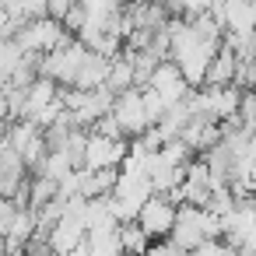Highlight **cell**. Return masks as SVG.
Listing matches in <instances>:
<instances>
[{"label": "cell", "mask_w": 256, "mask_h": 256, "mask_svg": "<svg viewBox=\"0 0 256 256\" xmlns=\"http://www.w3.org/2000/svg\"><path fill=\"white\" fill-rule=\"evenodd\" d=\"M214 235H221V214H214L207 204H179L172 238H176L186 252L196 249L204 238H214Z\"/></svg>", "instance_id": "obj_1"}, {"label": "cell", "mask_w": 256, "mask_h": 256, "mask_svg": "<svg viewBox=\"0 0 256 256\" xmlns=\"http://www.w3.org/2000/svg\"><path fill=\"white\" fill-rule=\"evenodd\" d=\"M67 36H74V32H67L64 28V22L60 18H53V14H42V18H32V22H25L22 28H18V46L25 50V53H32V56H42V53H50L53 46H60Z\"/></svg>", "instance_id": "obj_2"}, {"label": "cell", "mask_w": 256, "mask_h": 256, "mask_svg": "<svg viewBox=\"0 0 256 256\" xmlns=\"http://www.w3.org/2000/svg\"><path fill=\"white\" fill-rule=\"evenodd\" d=\"M176 214H179V200H176V196H168V193H151V196L140 204L137 221H140V228H144V232L151 235V242H154V238L172 235Z\"/></svg>", "instance_id": "obj_3"}, {"label": "cell", "mask_w": 256, "mask_h": 256, "mask_svg": "<svg viewBox=\"0 0 256 256\" xmlns=\"http://www.w3.org/2000/svg\"><path fill=\"white\" fill-rule=\"evenodd\" d=\"M112 116H116V123L123 126V134L134 140V137H140L148 126H151V120H148V109H144V92H140V84H134V88H126V92H120L116 98H112V109H109Z\"/></svg>", "instance_id": "obj_4"}, {"label": "cell", "mask_w": 256, "mask_h": 256, "mask_svg": "<svg viewBox=\"0 0 256 256\" xmlns=\"http://www.w3.org/2000/svg\"><path fill=\"white\" fill-rule=\"evenodd\" d=\"M148 84L168 102V109L172 106H179V102H186L190 98V81L182 78V70H179V64L172 60V56H165V60H158V67L151 70V78H148Z\"/></svg>", "instance_id": "obj_5"}, {"label": "cell", "mask_w": 256, "mask_h": 256, "mask_svg": "<svg viewBox=\"0 0 256 256\" xmlns=\"http://www.w3.org/2000/svg\"><path fill=\"white\" fill-rule=\"evenodd\" d=\"M126 151H130V137H109V134L88 130V144H84V165H88V168L123 165Z\"/></svg>", "instance_id": "obj_6"}, {"label": "cell", "mask_w": 256, "mask_h": 256, "mask_svg": "<svg viewBox=\"0 0 256 256\" xmlns=\"http://www.w3.org/2000/svg\"><path fill=\"white\" fill-rule=\"evenodd\" d=\"M235 70H238V53L221 39L218 53H214L210 64H207V78H204V84H235Z\"/></svg>", "instance_id": "obj_7"}, {"label": "cell", "mask_w": 256, "mask_h": 256, "mask_svg": "<svg viewBox=\"0 0 256 256\" xmlns=\"http://www.w3.org/2000/svg\"><path fill=\"white\" fill-rule=\"evenodd\" d=\"M256 28V0H224V32L249 36Z\"/></svg>", "instance_id": "obj_8"}, {"label": "cell", "mask_w": 256, "mask_h": 256, "mask_svg": "<svg viewBox=\"0 0 256 256\" xmlns=\"http://www.w3.org/2000/svg\"><path fill=\"white\" fill-rule=\"evenodd\" d=\"M109 67H112V56L92 50V53L84 56V64H81L78 78H74V88H102L106 78H109ZM67 88H70V84H67Z\"/></svg>", "instance_id": "obj_9"}, {"label": "cell", "mask_w": 256, "mask_h": 256, "mask_svg": "<svg viewBox=\"0 0 256 256\" xmlns=\"http://www.w3.org/2000/svg\"><path fill=\"white\" fill-rule=\"evenodd\" d=\"M120 238H123V252H144V249H151V235L140 228L137 218L120 224Z\"/></svg>", "instance_id": "obj_10"}, {"label": "cell", "mask_w": 256, "mask_h": 256, "mask_svg": "<svg viewBox=\"0 0 256 256\" xmlns=\"http://www.w3.org/2000/svg\"><path fill=\"white\" fill-rule=\"evenodd\" d=\"M235 123H238L242 130H249V134H256V88H242Z\"/></svg>", "instance_id": "obj_11"}, {"label": "cell", "mask_w": 256, "mask_h": 256, "mask_svg": "<svg viewBox=\"0 0 256 256\" xmlns=\"http://www.w3.org/2000/svg\"><path fill=\"white\" fill-rule=\"evenodd\" d=\"M235 84H238V88H256V56H246V60H238Z\"/></svg>", "instance_id": "obj_12"}, {"label": "cell", "mask_w": 256, "mask_h": 256, "mask_svg": "<svg viewBox=\"0 0 256 256\" xmlns=\"http://www.w3.org/2000/svg\"><path fill=\"white\" fill-rule=\"evenodd\" d=\"M8 130H11V109H8V98L0 95V140L8 137Z\"/></svg>", "instance_id": "obj_13"}, {"label": "cell", "mask_w": 256, "mask_h": 256, "mask_svg": "<svg viewBox=\"0 0 256 256\" xmlns=\"http://www.w3.org/2000/svg\"><path fill=\"white\" fill-rule=\"evenodd\" d=\"M249 56H256V28L249 32Z\"/></svg>", "instance_id": "obj_14"}]
</instances>
